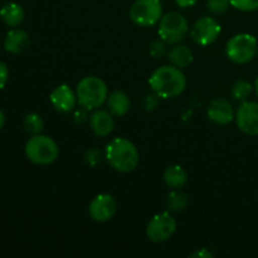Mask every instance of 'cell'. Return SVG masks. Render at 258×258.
<instances>
[{"label":"cell","mask_w":258,"mask_h":258,"mask_svg":"<svg viewBox=\"0 0 258 258\" xmlns=\"http://www.w3.org/2000/svg\"><path fill=\"white\" fill-rule=\"evenodd\" d=\"M149 85L158 97L173 98L185 90L186 78L180 68L175 66H163L151 73Z\"/></svg>","instance_id":"obj_1"},{"label":"cell","mask_w":258,"mask_h":258,"mask_svg":"<svg viewBox=\"0 0 258 258\" xmlns=\"http://www.w3.org/2000/svg\"><path fill=\"white\" fill-rule=\"evenodd\" d=\"M106 159L115 170L130 173L139 165V151L127 139L115 138L106 146Z\"/></svg>","instance_id":"obj_2"},{"label":"cell","mask_w":258,"mask_h":258,"mask_svg":"<svg viewBox=\"0 0 258 258\" xmlns=\"http://www.w3.org/2000/svg\"><path fill=\"white\" fill-rule=\"evenodd\" d=\"M77 101L86 110H95L103 105L108 97L107 86L101 78L88 76L82 78L76 90Z\"/></svg>","instance_id":"obj_3"},{"label":"cell","mask_w":258,"mask_h":258,"mask_svg":"<svg viewBox=\"0 0 258 258\" xmlns=\"http://www.w3.org/2000/svg\"><path fill=\"white\" fill-rule=\"evenodd\" d=\"M25 154L27 158L37 165H49L58 158L59 148L52 138L37 134L28 140Z\"/></svg>","instance_id":"obj_4"},{"label":"cell","mask_w":258,"mask_h":258,"mask_svg":"<svg viewBox=\"0 0 258 258\" xmlns=\"http://www.w3.org/2000/svg\"><path fill=\"white\" fill-rule=\"evenodd\" d=\"M226 53L229 60L237 64L251 62L258 53L256 37L248 33L236 34L227 42Z\"/></svg>","instance_id":"obj_5"},{"label":"cell","mask_w":258,"mask_h":258,"mask_svg":"<svg viewBox=\"0 0 258 258\" xmlns=\"http://www.w3.org/2000/svg\"><path fill=\"white\" fill-rule=\"evenodd\" d=\"M188 22L185 18L176 12H170L161 17L159 24V35L169 44H176L188 34Z\"/></svg>","instance_id":"obj_6"},{"label":"cell","mask_w":258,"mask_h":258,"mask_svg":"<svg viewBox=\"0 0 258 258\" xmlns=\"http://www.w3.org/2000/svg\"><path fill=\"white\" fill-rule=\"evenodd\" d=\"M163 17L160 0H136L130 8V18L140 27H151Z\"/></svg>","instance_id":"obj_7"},{"label":"cell","mask_w":258,"mask_h":258,"mask_svg":"<svg viewBox=\"0 0 258 258\" xmlns=\"http://www.w3.org/2000/svg\"><path fill=\"white\" fill-rule=\"evenodd\" d=\"M176 229L175 219L170 213L164 212L154 216L146 227V236L150 241L160 243L170 238Z\"/></svg>","instance_id":"obj_8"},{"label":"cell","mask_w":258,"mask_h":258,"mask_svg":"<svg viewBox=\"0 0 258 258\" xmlns=\"http://www.w3.org/2000/svg\"><path fill=\"white\" fill-rule=\"evenodd\" d=\"M222 32V27L214 18L203 17L191 27V39L199 45H209L217 40Z\"/></svg>","instance_id":"obj_9"},{"label":"cell","mask_w":258,"mask_h":258,"mask_svg":"<svg viewBox=\"0 0 258 258\" xmlns=\"http://www.w3.org/2000/svg\"><path fill=\"white\" fill-rule=\"evenodd\" d=\"M237 126L247 135H258V103L244 101L236 112Z\"/></svg>","instance_id":"obj_10"},{"label":"cell","mask_w":258,"mask_h":258,"mask_svg":"<svg viewBox=\"0 0 258 258\" xmlns=\"http://www.w3.org/2000/svg\"><path fill=\"white\" fill-rule=\"evenodd\" d=\"M117 211V203L115 198L110 194H98L97 197L92 199L88 207V213L90 217L96 222H107L115 216Z\"/></svg>","instance_id":"obj_11"},{"label":"cell","mask_w":258,"mask_h":258,"mask_svg":"<svg viewBox=\"0 0 258 258\" xmlns=\"http://www.w3.org/2000/svg\"><path fill=\"white\" fill-rule=\"evenodd\" d=\"M49 100L52 102L53 107L58 111V112L67 113L72 111L76 106V101H77V95H75L70 86L67 85H59L52 91L49 96Z\"/></svg>","instance_id":"obj_12"},{"label":"cell","mask_w":258,"mask_h":258,"mask_svg":"<svg viewBox=\"0 0 258 258\" xmlns=\"http://www.w3.org/2000/svg\"><path fill=\"white\" fill-rule=\"evenodd\" d=\"M208 117L209 120L213 121L218 125H227L231 122L234 117L233 107L231 102L226 98H216L212 101L208 106Z\"/></svg>","instance_id":"obj_13"},{"label":"cell","mask_w":258,"mask_h":258,"mask_svg":"<svg viewBox=\"0 0 258 258\" xmlns=\"http://www.w3.org/2000/svg\"><path fill=\"white\" fill-rule=\"evenodd\" d=\"M90 126L93 134L98 138L108 136L113 130V118L111 116V112L102 110L93 112L90 117Z\"/></svg>","instance_id":"obj_14"},{"label":"cell","mask_w":258,"mask_h":258,"mask_svg":"<svg viewBox=\"0 0 258 258\" xmlns=\"http://www.w3.org/2000/svg\"><path fill=\"white\" fill-rule=\"evenodd\" d=\"M28 47H29V35L24 30L13 29L7 34L4 48L8 52L18 54L24 52Z\"/></svg>","instance_id":"obj_15"},{"label":"cell","mask_w":258,"mask_h":258,"mask_svg":"<svg viewBox=\"0 0 258 258\" xmlns=\"http://www.w3.org/2000/svg\"><path fill=\"white\" fill-rule=\"evenodd\" d=\"M107 106L112 115L123 116L130 110L131 102L127 93L123 91H113L110 97H107Z\"/></svg>","instance_id":"obj_16"},{"label":"cell","mask_w":258,"mask_h":258,"mask_svg":"<svg viewBox=\"0 0 258 258\" xmlns=\"http://www.w3.org/2000/svg\"><path fill=\"white\" fill-rule=\"evenodd\" d=\"M0 17L9 27H17L24 20V9L18 3L10 2L0 9Z\"/></svg>","instance_id":"obj_17"},{"label":"cell","mask_w":258,"mask_h":258,"mask_svg":"<svg viewBox=\"0 0 258 258\" xmlns=\"http://www.w3.org/2000/svg\"><path fill=\"white\" fill-rule=\"evenodd\" d=\"M164 180L173 189L181 188L188 180V174L180 165H170L164 171Z\"/></svg>","instance_id":"obj_18"},{"label":"cell","mask_w":258,"mask_h":258,"mask_svg":"<svg viewBox=\"0 0 258 258\" xmlns=\"http://www.w3.org/2000/svg\"><path fill=\"white\" fill-rule=\"evenodd\" d=\"M169 59L175 67L185 68L193 62V53L185 45H175L169 52Z\"/></svg>","instance_id":"obj_19"},{"label":"cell","mask_w":258,"mask_h":258,"mask_svg":"<svg viewBox=\"0 0 258 258\" xmlns=\"http://www.w3.org/2000/svg\"><path fill=\"white\" fill-rule=\"evenodd\" d=\"M188 206V197L185 193L180 190H173L168 196V201H166V208L169 211H183L185 207Z\"/></svg>","instance_id":"obj_20"},{"label":"cell","mask_w":258,"mask_h":258,"mask_svg":"<svg viewBox=\"0 0 258 258\" xmlns=\"http://www.w3.org/2000/svg\"><path fill=\"white\" fill-rule=\"evenodd\" d=\"M252 92V86L251 83L247 82L244 80L237 81L236 83L232 87V96H233L234 100L241 101V102H244L247 101V98L249 97Z\"/></svg>","instance_id":"obj_21"},{"label":"cell","mask_w":258,"mask_h":258,"mask_svg":"<svg viewBox=\"0 0 258 258\" xmlns=\"http://www.w3.org/2000/svg\"><path fill=\"white\" fill-rule=\"evenodd\" d=\"M43 120L38 113H29L24 118V128L32 135H37L43 130Z\"/></svg>","instance_id":"obj_22"},{"label":"cell","mask_w":258,"mask_h":258,"mask_svg":"<svg viewBox=\"0 0 258 258\" xmlns=\"http://www.w3.org/2000/svg\"><path fill=\"white\" fill-rule=\"evenodd\" d=\"M231 7L229 0H208L207 2V8L213 14H223Z\"/></svg>","instance_id":"obj_23"},{"label":"cell","mask_w":258,"mask_h":258,"mask_svg":"<svg viewBox=\"0 0 258 258\" xmlns=\"http://www.w3.org/2000/svg\"><path fill=\"white\" fill-rule=\"evenodd\" d=\"M231 7L241 12H253L258 9V0H229Z\"/></svg>","instance_id":"obj_24"},{"label":"cell","mask_w":258,"mask_h":258,"mask_svg":"<svg viewBox=\"0 0 258 258\" xmlns=\"http://www.w3.org/2000/svg\"><path fill=\"white\" fill-rule=\"evenodd\" d=\"M165 43L160 42V40H156V42H154L153 44H151L150 47V54L153 55V57H160V55H163L164 53H165Z\"/></svg>","instance_id":"obj_25"},{"label":"cell","mask_w":258,"mask_h":258,"mask_svg":"<svg viewBox=\"0 0 258 258\" xmlns=\"http://www.w3.org/2000/svg\"><path fill=\"white\" fill-rule=\"evenodd\" d=\"M143 106L146 111H153L158 106V96L156 95H149L144 98Z\"/></svg>","instance_id":"obj_26"},{"label":"cell","mask_w":258,"mask_h":258,"mask_svg":"<svg viewBox=\"0 0 258 258\" xmlns=\"http://www.w3.org/2000/svg\"><path fill=\"white\" fill-rule=\"evenodd\" d=\"M86 160L88 161V164H91V165H97L98 163L101 161V156H100V153H98V150H96V149H91V150L87 151V154H86Z\"/></svg>","instance_id":"obj_27"},{"label":"cell","mask_w":258,"mask_h":258,"mask_svg":"<svg viewBox=\"0 0 258 258\" xmlns=\"http://www.w3.org/2000/svg\"><path fill=\"white\" fill-rule=\"evenodd\" d=\"M8 80H9V71L4 62H0V90L5 87Z\"/></svg>","instance_id":"obj_28"},{"label":"cell","mask_w":258,"mask_h":258,"mask_svg":"<svg viewBox=\"0 0 258 258\" xmlns=\"http://www.w3.org/2000/svg\"><path fill=\"white\" fill-rule=\"evenodd\" d=\"M197 2H198V0H175L178 7L180 8H190L193 7V5H196Z\"/></svg>","instance_id":"obj_29"},{"label":"cell","mask_w":258,"mask_h":258,"mask_svg":"<svg viewBox=\"0 0 258 258\" xmlns=\"http://www.w3.org/2000/svg\"><path fill=\"white\" fill-rule=\"evenodd\" d=\"M191 257H213V254L211 253V252H197V253H193L191 254Z\"/></svg>","instance_id":"obj_30"},{"label":"cell","mask_w":258,"mask_h":258,"mask_svg":"<svg viewBox=\"0 0 258 258\" xmlns=\"http://www.w3.org/2000/svg\"><path fill=\"white\" fill-rule=\"evenodd\" d=\"M5 123V116H4V112H3L2 110H0V130L3 128V126H4Z\"/></svg>","instance_id":"obj_31"},{"label":"cell","mask_w":258,"mask_h":258,"mask_svg":"<svg viewBox=\"0 0 258 258\" xmlns=\"http://www.w3.org/2000/svg\"><path fill=\"white\" fill-rule=\"evenodd\" d=\"M254 90H256V93H257V96H258V77H257L256 82H254Z\"/></svg>","instance_id":"obj_32"}]
</instances>
